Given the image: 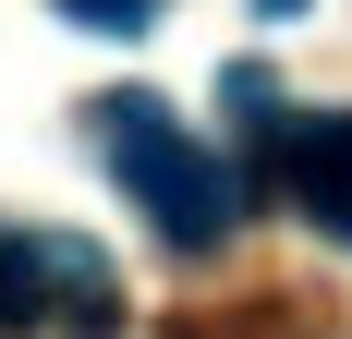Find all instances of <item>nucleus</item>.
<instances>
[{
    "instance_id": "nucleus-1",
    "label": "nucleus",
    "mask_w": 352,
    "mask_h": 339,
    "mask_svg": "<svg viewBox=\"0 0 352 339\" xmlns=\"http://www.w3.org/2000/svg\"><path fill=\"white\" fill-rule=\"evenodd\" d=\"M85 121H98L109 182H122V194H134L170 242H219V231H231V170L207 158V134H195V121H170V97L122 85V97H98Z\"/></svg>"
},
{
    "instance_id": "nucleus-2",
    "label": "nucleus",
    "mask_w": 352,
    "mask_h": 339,
    "mask_svg": "<svg viewBox=\"0 0 352 339\" xmlns=\"http://www.w3.org/2000/svg\"><path fill=\"white\" fill-rule=\"evenodd\" d=\"M61 303H109V267L85 242L36 231V218H0V327H36Z\"/></svg>"
},
{
    "instance_id": "nucleus-3",
    "label": "nucleus",
    "mask_w": 352,
    "mask_h": 339,
    "mask_svg": "<svg viewBox=\"0 0 352 339\" xmlns=\"http://www.w3.org/2000/svg\"><path fill=\"white\" fill-rule=\"evenodd\" d=\"M280 182H292V206H304L316 231H340V242H352V109H304V121H292Z\"/></svg>"
},
{
    "instance_id": "nucleus-4",
    "label": "nucleus",
    "mask_w": 352,
    "mask_h": 339,
    "mask_svg": "<svg viewBox=\"0 0 352 339\" xmlns=\"http://www.w3.org/2000/svg\"><path fill=\"white\" fill-rule=\"evenodd\" d=\"M61 25H85V36H134V25H158V0H61Z\"/></svg>"
},
{
    "instance_id": "nucleus-5",
    "label": "nucleus",
    "mask_w": 352,
    "mask_h": 339,
    "mask_svg": "<svg viewBox=\"0 0 352 339\" xmlns=\"http://www.w3.org/2000/svg\"><path fill=\"white\" fill-rule=\"evenodd\" d=\"M267 12H292V0H267Z\"/></svg>"
}]
</instances>
